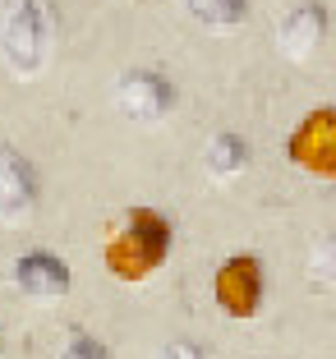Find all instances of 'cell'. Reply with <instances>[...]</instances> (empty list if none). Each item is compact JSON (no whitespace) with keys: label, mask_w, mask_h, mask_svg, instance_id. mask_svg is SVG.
<instances>
[{"label":"cell","mask_w":336,"mask_h":359,"mask_svg":"<svg viewBox=\"0 0 336 359\" xmlns=\"http://www.w3.org/2000/svg\"><path fill=\"white\" fill-rule=\"evenodd\" d=\"M170 244H175V235H170V217H166V212L129 208L125 222H120V231L106 240L102 263H106V272L116 276V281L134 285V281H147V276L166 263Z\"/></svg>","instance_id":"cell-1"},{"label":"cell","mask_w":336,"mask_h":359,"mask_svg":"<svg viewBox=\"0 0 336 359\" xmlns=\"http://www.w3.org/2000/svg\"><path fill=\"white\" fill-rule=\"evenodd\" d=\"M55 42L51 0H10L0 14V65L14 79H37Z\"/></svg>","instance_id":"cell-2"},{"label":"cell","mask_w":336,"mask_h":359,"mask_svg":"<svg viewBox=\"0 0 336 359\" xmlns=\"http://www.w3.org/2000/svg\"><path fill=\"white\" fill-rule=\"evenodd\" d=\"M212 299H217V309L226 318H240V323L258 318V309H263V299H267L263 258H258V254H231V258H221L217 276H212Z\"/></svg>","instance_id":"cell-3"},{"label":"cell","mask_w":336,"mask_h":359,"mask_svg":"<svg viewBox=\"0 0 336 359\" xmlns=\"http://www.w3.org/2000/svg\"><path fill=\"white\" fill-rule=\"evenodd\" d=\"M285 161L318 180H336V106H318L290 129Z\"/></svg>","instance_id":"cell-4"},{"label":"cell","mask_w":336,"mask_h":359,"mask_svg":"<svg viewBox=\"0 0 336 359\" xmlns=\"http://www.w3.org/2000/svg\"><path fill=\"white\" fill-rule=\"evenodd\" d=\"M116 111L129 120V125H157L161 116L175 111V88H170L166 74L157 69H125L116 79Z\"/></svg>","instance_id":"cell-5"},{"label":"cell","mask_w":336,"mask_h":359,"mask_svg":"<svg viewBox=\"0 0 336 359\" xmlns=\"http://www.w3.org/2000/svg\"><path fill=\"white\" fill-rule=\"evenodd\" d=\"M37 208V170L19 148L0 143V222L19 226Z\"/></svg>","instance_id":"cell-6"},{"label":"cell","mask_w":336,"mask_h":359,"mask_svg":"<svg viewBox=\"0 0 336 359\" xmlns=\"http://www.w3.org/2000/svg\"><path fill=\"white\" fill-rule=\"evenodd\" d=\"M10 281H14V290L28 295V299H65L74 276H69V263L55 258L51 249H28L23 258H14Z\"/></svg>","instance_id":"cell-7"},{"label":"cell","mask_w":336,"mask_h":359,"mask_svg":"<svg viewBox=\"0 0 336 359\" xmlns=\"http://www.w3.org/2000/svg\"><path fill=\"white\" fill-rule=\"evenodd\" d=\"M323 37H327V5L323 0H300L276 23V51L285 60H309L323 46Z\"/></svg>","instance_id":"cell-8"},{"label":"cell","mask_w":336,"mask_h":359,"mask_svg":"<svg viewBox=\"0 0 336 359\" xmlns=\"http://www.w3.org/2000/svg\"><path fill=\"white\" fill-rule=\"evenodd\" d=\"M249 166V138L235 134V129H221V134L208 138V148H203V170L212 180H235L244 175Z\"/></svg>","instance_id":"cell-9"},{"label":"cell","mask_w":336,"mask_h":359,"mask_svg":"<svg viewBox=\"0 0 336 359\" xmlns=\"http://www.w3.org/2000/svg\"><path fill=\"white\" fill-rule=\"evenodd\" d=\"M184 10L208 28H235L249 14V0H184Z\"/></svg>","instance_id":"cell-10"},{"label":"cell","mask_w":336,"mask_h":359,"mask_svg":"<svg viewBox=\"0 0 336 359\" xmlns=\"http://www.w3.org/2000/svg\"><path fill=\"white\" fill-rule=\"evenodd\" d=\"M309 281L323 290H336V231H323L318 244L309 249Z\"/></svg>","instance_id":"cell-11"},{"label":"cell","mask_w":336,"mask_h":359,"mask_svg":"<svg viewBox=\"0 0 336 359\" xmlns=\"http://www.w3.org/2000/svg\"><path fill=\"white\" fill-rule=\"evenodd\" d=\"M55 359H111V350H106L97 337H83V332H79V337L65 341V350Z\"/></svg>","instance_id":"cell-12"},{"label":"cell","mask_w":336,"mask_h":359,"mask_svg":"<svg viewBox=\"0 0 336 359\" xmlns=\"http://www.w3.org/2000/svg\"><path fill=\"white\" fill-rule=\"evenodd\" d=\"M152 359H208V350H203L199 341H189V337H175V341H166Z\"/></svg>","instance_id":"cell-13"}]
</instances>
